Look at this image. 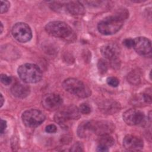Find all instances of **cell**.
<instances>
[{"mask_svg": "<svg viewBox=\"0 0 152 152\" xmlns=\"http://www.w3.org/2000/svg\"><path fill=\"white\" fill-rule=\"evenodd\" d=\"M128 17L126 10L118 11L115 14L108 16L97 24L99 31L104 35H111L117 33L123 26L125 20Z\"/></svg>", "mask_w": 152, "mask_h": 152, "instance_id": "cell-1", "label": "cell"}, {"mask_svg": "<svg viewBox=\"0 0 152 152\" xmlns=\"http://www.w3.org/2000/svg\"><path fill=\"white\" fill-rule=\"evenodd\" d=\"M46 31L50 35L60 38L66 42H72L76 39L72 28L66 23L60 21L48 23L45 26Z\"/></svg>", "mask_w": 152, "mask_h": 152, "instance_id": "cell-2", "label": "cell"}, {"mask_svg": "<svg viewBox=\"0 0 152 152\" xmlns=\"http://www.w3.org/2000/svg\"><path fill=\"white\" fill-rule=\"evenodd\" d=\"M17 72L21 80L26 83H36L40 81L42 77L40 68L33 64H24L20 65Z\"/></svg>", "mask_w": 152, "mask_h": 152, "instance_id": "cell-3", "label": "cell"}, {"mask_svg": "<svg viewBox=\"0 0 152 152\" xmlns=\"http://www.w3.org/2000/svg\"><path fill=\"white\" fill-rule=\"evenodd\" d=\"M80 114L77 107L74 105H69L58 111L54 116V120L61 127L66 128L71 121L78 119L80 118Z\"/></svg>", "mask_w": 152, "mask_h": 152, "instance_id": "cell-4", "label": "cell"}, {"mask_svg": "<svg viewBox=\"0 0 152 152\" xmlns=\"http://www.w3.org/2000/svg\"><path fill=\"white\" fill-rule=\"evenodd\" d=\"M62 87L68 92L80 98H86L90 96L91 90L81 81L69 78L62 83Z\"/></svg>", "mask_w": 152, "mask_h": 152, "instance_id": "cell-5", "label": "cell"}, {"mask_svg": "<svg viewBox=\"0 0 152 152\" xmlns=\"http://www.w3.org/2000/svg\"><path fill=\"white\" fill-rule=\"evenodd\" d=\"M21 119L23 124L26 126L34 128L38 126L45 121V116L40 110L31 109L23 113Z\"/></svg>", "mask_w": 152, "mask_h": 152, "instance_id": "cell-6", "label": "cell"}, {"mask_svg": "<svg viewBox=\"0 0 152 152\" xmlns=\"http://www.w3.org/2000/svg\"><path fill=\"white\" fill-rule=\"evenodd\" d=\"M90 130L91 135H97L110 134L115 129L113 124L107 121H89Z\"/></svg>", "mask_w": 152, "mask_h": 152, "instance_id": "cell-7", "label": "cell"}, {"mask_svg": "<svg viewBox=\"0 0 152 152\" xmlns=\"http://www.w3.org/2000/svg\"><path fill=\"white\" fill-rule=\"evenodd\" d=\"M13 37L18 42L25 43L28 42L32 37V32L28 24L20 22L16 23L12 28Z\"/></svg>", "mask_w": 152, "mask_h": 152, "instance_id": "cell-8", "label": "cell"}, {"mask_svg": "<svg viewBox=\"0 0 152 152\" xmlns=\"http://www.w3.org/2000/svg\"><path fill=\"white\" fill-rule=\"evenodd\" d=\"M102 55L110 61L111 65L114 68H119L120 60L119 59V50L118 47L113 44H106L100 49Z\"/></svg>", "mask_w": 152, "mask_h": 152, "instance_id": "cell-9", "label": "cell"}, {"mask_svg": "<svg viewBox=\"0 0 152 152\" xmlns=\"http://www.w3.org/2000/svg\"><path fill=\"white\" fill-rule=\"evenodd\" d=\"M134 40V49L135 52L142 56H151V41L145 37H138Z\"/></svg>", "mask_w": 152, "mask_h": 152, "instance_id": "cell-10", "label": "cell"}, {"mask_svg": "<svg viewBox=\"0 0 152 152\" xmlns=\"http://www.w3.org/2000/svg\"><path fill=\"white\" fill-rule=\"evenodd\" d=\"M124 122L129 125H137L142 124L145 119V115L141 110L130 109L125 111L123 114Z\"/></svg>", "mask_w": 152, "mask_h": 152, "instance_id": "cell-11", "label": "cell"}, {"mask_svg": "<svg viewBox=\"0 0 152 152\" xmlns=\"http://www.w3.org/2000/svg\"><path fill=\"white\" fill-rule=\"evenodd\" d=\"M63 103L60 95L50 93L45 95L42 99V105L48 110L53 111L58 109Z\"/></svg>", "mask_w": 152, "mask_h": 152, "instance_id": "cell-12", "label": "cell"}, {"mask_svg": "<svg viewBox=\"0 0 152 152\" xmlns=\"http://www.w3.org/2000/svg\"><path fill=\"white\" fill-rule=\"evenodd\" d=\"M123 145L129 151H139L143 148L142 140L135 135H127L123 140Z\"/></svg>", "mask_w": 152, "mask_h": 152, "instance_id": "cell-13", "label": "cell"}, {"mask_svg": "<svg viewBox=\"0 0 152 152\" xmlns=\"http://www.w3.org/2000/svg\"><path fill=\"white\" fill-rule=\"evenodd\" d=\"M99 108L105 115H113L118 112L121 106L119 102L114 100L106 99L99 104Z\"/></svg>", "mask_w": 152, "mask_h": 152, "instance_id": "cell-14", "label": "cell"}, {"mask_svg": "<svg viewBox=\"0 0 152 152\" xmlns=\"http://www.w3.org/2000/svg\"><path fill=\"white\" fill-rule=\"evenodd\" d=\"M65 7L66 11L72 15L80 16L84 15L85 13L84 7L79 1H69L66 3Z\"/></svg>", "mask_w": 152, "mask_h": 152, "instance_id": "cell-15", "label": "cell"}, {"mask_svg": "<svg viewBox=\"0 0 152 152\" xmlns=\"http://www.w3.org/2000/svg\"><path fill=\"white\" fill-rule=\"evenodd\" d=\"M11 93L16 97L23 99L28 96L30 92V87L20 83H16L11 88Z\"/></svg>", "mask_w": 152, "mask_h": 152, "instance_id": "cell-16", "label": "cell"}, {"mask_svg": "<svg viewBox=\"0 0 152 152\" xmlns=\"http://www.w3.org/2000/svg\"><path fill=\"white\" fill-rule=\"evenodd\" d=\"M151 93H142L132 96L131 103L133 106L141 107L151 103Z\"/></svg>", "mask_w": 152, "mask_h": 152, "instance_id": "cell-17", "label": "cell"}, {"mask_svg": "<svg viewBox=\"0 0 152 152\" xmlns=\"http://www.w3.org/2000/svg\"><path fill=\"white\" fill-rule=\"evenodd\" d=\"M97 142L99 145H102L109 148L114 144L115 140L109 134H105L100 135L98 138Z\"/></svg>", "mask_w": 152, "mask_h": 152, "instance_id": "cell-18", "label": "cell"}, {"mask_svg": "<svg viewBox=\"0 0 152 152\" xmlns=\"http://www.w3.org/2000/svg\"><path fill=\"white\" fill-rule=\"evenodd\" d=\"M128 81L133 85H137L140 82V76L136 71H131L127 76Z\"/></svg>", "mask_w": 152, "mask_h": 152, "instance_id": "cell-19", "label": "cell"}, {"mask_svg": "<svg viewBox=\"0 0 152 152\" xmlns=\"http://www.w3.org/2000/svg\"><path fill=\"white\" fill-rule=\"evenodd\" d=\"M97 68L101 74H105L107 71V64L106 61L103 59H99L97 62Z\"/></svg>", "mask_w": 152, "mask_h": 152, "instance_id": "cell-20", "label": "cell"}, {"mask_svg": "<svg viewBox=\"0 0 152 152\" xmlns=\"http://www.w3.org/2000/svg\"><path fill=\"white\" fill-rule=\"evenodd\" d=\"M80 113L83 114H89L91 112V107L90 106L86 104V103H83L80 104L79 108H78Z\"/></svg>", "mask_w": 152, "mask_h": 152, "instance_id": "cell-21", "label": "cell"}, {"mask_svg": "<svg viewBox=\"0 0 152 152\" xmlns=\"http://www.w3.org/2000/svg\"><path fill=\"white\" fill-rule=\"evenodd\" d=\"M106 81H107V83L108 85H109L110 86L113 87H118V86L119 85V83L118 79L114 77H108L106 80Z\"/></svg>", "mask_w": 152, "mask_h": 152, "instance_id": "cell-22", "label": "cell"}, {"mask_svg": "<svg viewBox=\"0 0 152 152\" xmlns=\"http://www.w3.org/2000/svg\"><path fill=\"white\" fill-rule=\"evenodd\" d=\"M70 151H83L84 145L80 142H77L71 147Z\"/></svg>", "mask_w": 152, "mask_h": 152, "instance_id": "cell-23", "label": "cell"}, {"mask_svg": "<svg viewBox=\"0 0 152 152\" xmlns=\"http://www.w3.org/2000/svg\"><path fill=\"white\" fill-rule=\"evenodd\" d=\"M10 7V3L7 1H1V13L3 14L8 11L9 8Z\"/></svg>", "mask_w": 152, "mask_h": 152, "instance_id": "cell-24", "label": "cell"}, {"mask_svg": "<svg viewBox=\"0 0 152 152\" xmlns=\"http://www.w3.org/2000/svg\"><path fill=\"white\" fill-rule=\"evenodd\" d=\"M1 81L4 85L8 86L11 83L12 78L11 77H10L6 74H1Z\"/></svg>", "mask_w": 152, "mask_h": 152, "instance_id": "cell-25", "label": "cell"}, {"mask_svg": "<svg viewBox=\"0 0 152 152\" xmlns=\"http://www.w3.org/2000/svg\"><path fill=\"white\" fill-rule=\"evenodd\" d=\"M123 45L128 48H131L134 47V40L131 38H127L123 40Z\"/></svg>", "mask_w": 152, "mask_h": 152, "instance_id": "cell-26", "label": "cell"}, {"mask_svg": "<svg viewBox=\"0 0 152 152\" xmlns=\"http://www.w3.org/2000/svg\"><path fill=\"white\" fill-rule=\"evenodd\" d=\"M45 131L48 133H55L57 131L56 126L53 124H50L46 126L45 128Z\"/></svg>", "mask_w": 152, "mask_h": 152, "instance_id": "cell-27", "label": "cell"}, {"mask_svg": "<svg viewBox=\"0 0 152 152\" xmlns=\"http://www.w3.org/2000/svg\"><path fill=\"white\" fill-rule=\"evenodd\" d=\"M7 122L5 120L1 119V134H4V132H5L7 128Z\"/></svg>", "mask_w": 152, "mask_h": 152, "instance_id": "cell-28", "label": "cell"}, {"mask_svg": "<svg viewBox=\"0 0 152 152\" xmlns=\"http://www.w3.org/2000/svg\"><path fill=\"white\" fill-rule=\"evenodd\" d=\"M109 150V148L106 147L105 146L102 145H98L97 147V151H100V152H105Z\"/></svg>", "mask_w": 152, "mask_h": 152, "instance_id": "cell-29", "label": "cell"}, {"mask_svg": "<svg viewBox=\"0 0 152 152\" xmlns=\"http://www.w3.org/2000/svg\"><path fill=\"white\" fill-rule=\"evenodd\" d=\"M0 96H1V107H2L3 106V104H4V97H3L2 94H0Z\"/></svg>", "mask_w": 152, "mask_h": 152, "instance_id": "cell-30", "label": "cell"}, {"mask_svg": "<svg viewBox=\"0 0 152 152\" xmlns=\"http://www.w3.org/2000/svg\"><path fill=\"white\" fill-rule=\"evenodd\" d=\"M2 30H3V25H2V23H1V34L2 33Z\"/></svg>", "mask_w": 152, "mask_h": 152, "instance_id": "cell-31", "label": "cell"}]
</instances>
